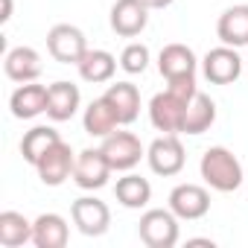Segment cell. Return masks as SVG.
Masks as SVG:
<instances>
[{"mask_svg":"<svg viewBox=\"0 0 248 248\" xmlns=\"http://www.w3.org/2000/svg\"><path fill=\"white\" fill-rule=\"evenodd\" d=\"M27 242H32V222L18 210H3L0 213V245L21 248Z\"/></svg>","mask_w":248,"mask_h":248,"instance_id":"603a6c76","label":"cell"},{"mask_svg":"<svg viewBox=\"0 0 248 248\" xmlns=\"http://www.w3.org/2000/svg\"><path fill=\"white\" fill-rule=\"evenodd\" d=\"M167 88L178 96V99H184V102H190L196 93H199V88H196V76H181V79H170L167 82Z\"/></svg>","mask_w":248,"mask_h":248,"instance_id":"4316f807","label":"cell"},{"mask_svg":"<svg viewBox=\"0 0 248 248\" xmlns=\"http://www.w3.org/2000/svg\"><path fill=\"white\" fill-rule=\"evenodd\" d=\"M62 138H59V132L53 129V126H35V129H30L27 135H24V140H21V155H24V161H30L32 167L59 143Z\"/></svg>","mask_w":248,"mask_h":248,"instance_id":"d4e9b609","label":"cell"},{"mask_svg":"<svg viewBox=\"0 0 248 248\" xmlns=\"http://www.w3.org/2000/svg\"><path fill=\"white\" fill-rule=\"evenodd\" d=\"M202 70H204L207 82H213V85H231V82H236L239 73H242V59L236 56V47L222 44V47H213V50L204 56Z\"/></svg>","mask_w":248,"mask_h":248,"instance_id":"9c48e42d","label":"cell"},{"mask_svg":"<svg viewBox=\"0 0 248 248\" xmlns=\"http://www.w3.org/2000/svg\"><path fill=\"white\" fill-rule=\"evenodd\" d=\"M143 3H146L149 9H167V6L172 3V0H143Z\"/></svg>","mask_w":248,"mask_h":248,"instance_id":"83f0119b","label":"cell"},{"mask_svg":"<svg viewBox=\"0 0 248 248\" xmlns=\"http://www.w3.org/2000/svg\"><path fill=\"white\" fill-rule=\"evenodd\" d=\"M114 196H117V202H120L123 207H129V210H140V207H146V204H149V199H152V184H149L146 178H140V175L129 172V175L117 178Z\"/></svg>","mask_w":248,"mask_h":248,"instance_id":"7402d4cb","label":"cell"},{"mask_svg":"<svg viewBox=\"0 0 248 248\" xmlns=\"http://www.w3.org/2000/svg\"><path fill=\"white\" fill-rule=\"evenodd\" d=\"M216 35L228 47H248V3L225 9L216 21Z\"/></svg>","mask_w":248,"mask_h":248,"instance_id":"2e32d148","label":"cell"},{"mask_svg":"<svg viewBox=\"0 0 248 248\" xmlns=\"http://www.w3.org/2000/svg\"><path fill=\"white\" fill-rule=\"evenodd\" d=\"M99 149L108 158L111 170H117V172H129L140 164V158H146V149H143L140 138L132 135V132H111L108 138H102Z\"/></svg>","mask_w":248,"mask_h":248,"instance_id":"3957f363","label":"cell"},{"mask_svg":"<svg viewBox=\"0 0 248 248\" xmlns=\"http://www.w3.org/2000/svg\"><path fill=\"white\" fill-rule=\"evenodd\" d=\"M3 70H6V76L12 82L24 85V82H35L41 76L44 64H41L38 50H32V47H12L6 53V59H3Z\"/></svg>","mask_w":248,"mask_h":248,"instance_id":"9a60e30c","label":"cell"},{"mask_svg":"<svg viewBox=\"0 0 248 248\" xmlns=\"http://www.w3.org/2000/svg\"><path fill=\"white\" fill-rule=\"evenodd\" d=\"M149 64V47L146 44H129L120 53V67L126 73H143Z\"/></svg>","mask_w":248,"mask_h":248,"instance_id":"484cf974","label":"cell"},{"mask_svg":"<svg viewBox=\"0 0 248 248\" xmlns=\"http://www.w3.org/2000/svg\"><path fill=\"white\" fill-rule=\"evenodd\" d=\"M213 123H216V102H213L207 93L199 91V93L190 99V105H187L181 132H184V135H202V132H207V129L213 126Z\"/></svg>","mask_w":248,"mask_h":248,"instance_id":"44dd1931","label":"cell"},{"mask_svg":"<svg viewBox=\"0 0 248 248\" xmlns=\"http://www.w3.org/2000/svg\"><path fill=\"white\" fill-rule=\"evenodd\" d=\"M146 161H149V170L155 175H164V178L178 175L184 170V161H187L178 135H161L158 140H152V146L146 149Z\"/></svg>","mask_w":248,"mask_h":248,"instance_id":"5b68a950","label":"cell"},{"mask_svg":"<svg viewBox=\"0 0 248 248\" xmlns=\"http://www.w3.org/2000/svg\"><path fill=\"white\" fill-rule=\"evenodd\" d=\"M196 53L187 44H167L158 56V70L161 76L170 79H181V76H196Z\"/></svg>","mask_w":248,"mask_h":248,"instance_id":"e0dca14e","label":"cell"},{"mask_svg":"<svg viewBox=\"0 0 248 248\" xmlns=\"http://www.w3.org/2000/svg\"><path fill=\"white\" fill-rule=\"evenodd\" d=\"M9 18H12V0H3V15H0V21L6 24Z\"/></svg>","mask_w":248,"mask_h":248,"instance_id":"f1b7e54d","label":"cell"},{"mask_svg":"<svg viewBox=\"0 0 248 248\" xmlns=\"http://www.w3.org/2000/svg\"><path fill=\"white\" fill-rule=\"evenodd\" d=\"M79 67V76L91 85H99V82H108L117 70V59L108 53V50H88L82 56V62L76 64Z\"/></svg>","mask_w":248,"mask_h":248,"instance_id":"cb8c5ba5","label":"cell"},{"mask_svg":"<svg viewBox=\"0 0 248 248\" xmlns=\"http://www.w3.org/2000/svg\"><path fill=\"white\" fill-rule=\"evenodd\" d=\"M67 236H70V228L59 213H41L32 222V242L38 248H64Z\"/></svg>","mask_w":248,"mask_h":248,"instance_id":"d6986e66","label":"cell"},{"mask_svg":"<svg viewBox=\"0 0 248 248\" xmlns=\"http://www.w3.org/2000/svg\"><path fill=\"white\" fill-rule=\"evenodd\" d=\"M9 108H12V117H18V120H32V117L44 114L47 111V88L35 85V82H24L9 96Z\"/></svg>","mask_w":248,"mask_h":248,"instance_id":"ac0fdd59","label":"cell"},{"mask_svg":"<svg viewBox=\"0 0 248 248\" xmlns=\"http://www.w3.org/2000/svg\"><path fill=\"white\" fill-rule=\"evenodd\" d=\"M79 102H82V93L73 82H53L47 88V117L53 123H64L70 120L76 111H79Z\"/></svg>","mask_w":248,"mask_h":248,"instance_id":"5bb4252c","label":"cell"},{"mask_svg":"<svg viewBox=\"0 0 248 248\" xmlns=\"http://www.w3.org/2000/svg\"><path fill=\"white\" fill-rule=\"evenodd\" d=\"M149 24V6L143 0H117L111 6V30L123 38H135Z\"/></svg>","mask_w":248,"mask_h":248,"instance_id":"30bf717a","label":"cell"},{"mask_svg":"<svg viewBox=\"0 0 248 248\" xmlns=\"http://www.w3.org/2000/svg\"><path fill=\"white\" fill-rule=\"evenodd\" d=\"M170 210L178 219H187V222L202 219L210 210V193L199 184H178L170 193Z\"/></svg>","mask_w":248,"mask_h":248,"instance_id":"8fae6325","label":"cell"},{"mask_svg":"<svg viewBox=\"0 0 248 248\" xmlns=\"http://www.w3.org/2000/svg\"><path fill=\"white\" fill-rule=\"evenodd\" d=\"M47 50L62 64H79L82 56L88 53V41H85V32L79 27H73V24H56L47 32Z\"/></svg>","mask_w":248,"mask_h":248,"instance_id":"277c9868","label":"cell"},{"mask_svg":"<svg viewBox=\"0 0 248 248\" xmlns=\"http://www.w3.org/2000/svg\"><path fill=\"white\" fill-rule=\"evenodd\" d=\"M82 126H85V132H88L91 138H108L111 132H117L120 120H117L114 108L105 102V96H99V99H93V102L85 108Z\"/></svg>","mask_w":248,"mask_h":248,"instance_id":"ffe728a7","label":"cell"},{"mask_svg":"<svg viewBox=\"0 0 248 248\" xmlns=\"http://www.w3.org/2000/svg\"><path fill=\"white\" fill-rule=\"evenodd\" d=\"M70 216L73 225L85 233V236H102L111 225V210L102 199L96 196H82L70 204Z\"/></svg>","mask_w":248,"mask_h":248,"instance_id":"52a82bcc","label":"cell"},{"mask_svg":"<svg viewBox=\"0 0 248 248\" xmlns=\"http://www.w3.org/2000/svg\"><path fill=\"white\" fill-rule=\"evenodd\" d=\"M199 170H202V178L207 181V187H213L219 193H233L242 184V164L225 146H210L202 155Z\"/></svg>","mask_w":248,"mask_h":248,"instance_id":"6da1fadb","label":"cell"},{"mask_svg":"<svg viewBox=\"0 0 248 248\" xmlns=\"http://www.w3.org/2000/svg\"><path fill=\"white\" fill-rule=\"evenodd\" d=\"M111 164L108 158L102 155V149H82L76 155V164H73V181L82 187V190H99L108 184L111 178Z\"/></svg>","mask_w":248,"mask_h":248,"instance_id":"ba28073f","label":"cell"},{"mask_svg":"<svg viewBox=\"0 0 248 248\" xmlns=\"http://www.w3.org/2000/svg\"><path fill=\"white\" fill-rule=\"evenodd\" d=\"M187 105L184 99H178L170 88L164 93H155L152 102H149V120L152 126L164 135H178L181 126H184V114H187Z\"/></svg>","mask_w":248,"mask_h":248,"instance_id":"8992f818","label":"cell"},{"mask_svg":"<svg viewBox=\"0 0 248 248\" xmlns=\"http://www.w3.org/2000/svg\"><path fill=\"white\" fill-rule=\"evenodd\" d=\"M102 96L114 108L120 126H129V123L138 120V114H140V91L132 82H114V85H108V91Z\"/></svg>","mask_w":248,"mask_h":248,"instance_id":"4fadbf2b","label":"cell"},{"mask_svg":"<svg viewBox=\"0 0 248 248\" xmlns=\"http://www.w3.org/2000/svg\"><path fill=\"white\" fill-rule=\"evenodd\" d=\"M73 164H76L73 149H70L64 140H59V143L35 164V170H38V178H41L47 187H59V184H64V181L73 175Z\"/></svg>","mask_w":248,"mask_h":248,"instance_id":"7c38bea8","label":"cell"},{"mask_svg":"<svg viewBox=\"0 0 248 248\" xmlns=\"http://www.w3.org/2000/svg\"><path fill=\"white\" fill-rule=\"evenodd\" d=\"M140 242L149 248H172L178 242V216L172 210H146L138 222Z\"/></svg>","mask_w":248,"mask_h":248,"instance_id":"7a4b0ae2","label":"cell"}]
</instances>
